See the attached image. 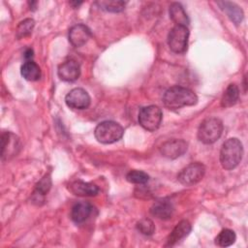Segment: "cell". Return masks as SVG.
<instances>
[{
  "instance_id": "1",
  "label": "cell",
  "mask_w": 248,
  "mask_h": 248,
  "mask_svg": "<svg viewBox=\"0 0 248 248\" xmlns=\"http://www.w3.org/2000/svg\"><path fill=\"white\" fill-rule=\"evenodd\" d=\"M163 103L165 107L170 109H177L183 107L196 105L198 103V97L192 90L175 85L165 92Z\"/></svg>"
},
{
  "instance_id": "2",
  "label": "cell",
  "mask_w": 248,
  "mask_h": 248,
  "mask_svg": "<svg viewBox=\"0 0 248 248\" xmlns=\"http://www.w3.org/2000/svg\"><path fill=\"white\" fill-rule=\"evenodd\" d=\"M243 146L236 138L227 140L220 150V163L225 170H232L238 166L242 159Z\"/></svg>"
},
{
  "instance_id": "3",
  "label": "cell",
  "mask_w": 248,
  "mask_h": 248,
  "mask_svg": "<svg viewBox=\"0 0 248 248\" xmlns=\"http://www.w3.org/2000/svg\"><path fill=\"white\" fill-rule=\"evenodd\" d=\"M222 132V121L216 117H209L200 124L198 129V139L204 144H211L221 137Z\"/></svg>"
},
{
  "instance_id": "4",
  "label": "cell",
  "mask_w": 248,
  "mask_h": 248,
  "mask_svg": "<svg viewBox=\"0 0 248 248\" xmlns=\"http://www.w3.org/2000/svg\"><path fill=\"white\" fill-rule=\"evenodd\" d=\"M124 133L123 127L114 121H103L95 128L96 140L105 144L112 143L119 140Z\"/></svg>"
},
{
  "instance_id": "5",
  "label": "cell",
  "mask_w": 248,
  "mask_h": 248,
  "mask_svg": "<svg viewBox=\"0 0 248 248\" xmlns=\"http://www.w3.org/2000/svg\"><path fill=\"white\" fill-rule=\"evenodd\" d=\"M162 117L163 113L161 108L151 105L140 108L139 112V123L143 129L153 132L159 128L162 122Z\"/></svg>"
},
{
  "instance_id": "6",
  "label": "cell",
  "mask_w": 248,
  "mask_h": 248,
  "mask_svg": "<svg viewBox=\"0 0 248 248\" xmlns=\"http://www.w3.org/2000/svg\"><path fill=\"white\" fill-rule=\"evenodd\" d=\"M189 39V29L187 26L175 25L168 35L170 48L175 53H183L187 49Z\"/></svg>"
},
{
  "instance_id": "7",
  "label": "cell",
  "mask_w": 248,
  "mask_h": 248,
  "mask_svg": "<svg viewBox=\"0 0 248 248\" xmlns=\"http://www.w3.org/2000/svg\"><path fill=\"white\" fill-rule=\"evenodd\" d=\"M205 172V168L202 163L195 162L185 167L177 175L178 181L185 186H192L200 182Z\"/></svg>"
},
{
  "instance_id": "8",
  "label": "cell",
  "mask_w": 248,
  "mask_h": 248,
  "mask_svg": "<svg viewBox=\"0 0 248 248\" xmlns=\"http://www.w3.org/2000/svg\"><path fill=\"white\" fill-rule=\"evenodd\" d=\"M21 148L19 138L12 132H4L1 135V158L3 161L16 156Z\"/></svg>"
},
{
  "instance_id": "9",
  "label": "cell",
  "mask_w": 248,
  "mask_h": 248,
  "mask_svg": "<svg viewBox=\"0 0 248 248\" xmlns=\"http://www.w3.org/2000/svg\"><path fill=\"white\" fill-rule=\"evenodd\" d=\"M89 94L82 88L72 89L65 97L66 105L73 109H84L90 105Z\"/></svg>"
},
{
  "instance_id": "10",
  "label": "cell",
  "mask_w": 248,
  "mask_h": 248,
  "mask_svg": "<svg viewBox=\"0 0 248 248\" xmlns=\"http://www.w3.org/2000/svg\"><path fill=\"white\" fill-rule=\"evenodd\" d=\"M187 146V142L183 140H170L161 145L160 152L166 158L176 159L186 152Z\"/></svg>"
},
{
  "instance_id": "11",
  "label": "cell",
  "mask_w": 248,
  "mask_h": 248,
  "mask_svg": "<svg viewBox=\"0 0 248 248\" xmlns=\"http://www.w3.org/2000/svg\"><path fill=\"white\" fill-rule=\"evenodd\" d=\"M57 74L60 79L64 81H75L80 75L79 64L73 59L67 60L59 65Z\"/></svg>"
},
{
  "instance_id": "12",
  "label": "cell",
  "mask_w": 248,
  "mask_h": 248,
  "mask_svg": "<svg viewBox=\"0 0 248 248\" xmlns=\"http://www.w3.org/2000/svg\"><path fill=\"white\" fill-rule=\"evenodd\" d=\"M90 37L91 31L84 24H76L69 31V42L76 47L85 45Z\"/></svg>"
},
{
  "instance_id": "13",
  "label": "cell",
  "mask_w": 248,
  "mask_h": 248,
  "mask_svg": "<svg viewBox=\"0 0 248 248\" xmlns=\"http://www.w3.org/2000/svg\"><path fill=\"white\" fill-rule=\"evenodd\" d=\"M69 190L71 193L78 197H93L99 193V187L96 184L81 180L70 183Z\"/></svg>"
},
{
  "instance_id": "14",
  "label": "cell",
  "mask_w": 248,
  "mask_h": 248,
  "mask_svg": "<svg viewBox=\"0 0 248 248\" xmlns=\"http://www.w3.org/2000/svg\"><path fill=\"white\" fill-rule=\"evenodd\" d=\"M191 224L187 220L180 221L171 231L170 233L168 240H167V246H172L176 244L179 240L186 237L190 232H191Z\"/></svg>"
},
{
  "instance_id": "15",
  "label": "cell",
  "mask_w": 248,
  "mask_h": 248,
  "mask_svg": "<svg viewBox=\"0 0 248 248\" xmlns=\"http://www.w3.org/2000/svg\"><path fill=\"white\" fill-rule=\"evenodd\" d=\"M173 206L172 204L165 200L155 202L150 207V213L154 217L161 220H168L171 218L173 214Z\"/></svg>"
},
{
  "instance_id": "16",
  "label": "cell",
  "mask_w": 248,
  "mask_h": 248,
  "mask_svg": "<svg viewBox=\"0 0 248 248\" xmlns=\"http://www.w3.org/2000/svg\"><path fill=\"white\" fill-rule=\"evenodd\" d=\"M93 206L87 202H79L71 209V219L76 224L83 223L91 214Z\"/></svg>"
},
{
  "instance_id": "17",
  "label": "cell",
  "mask_w": 248,
  "mask_h": 248,
  "mask_svg": "<svg viewBox=\"0 0 248 248\" xmlns=\"http://www.w3.org/2000/svg\"><path fill=\"white\" fill-rule=\"evenodd\" d=\"M217 4L234 24H239L242 21L244 15L242 9L238 5L229 1H219Z\"/></svg>"
},
{
  "instance_id": "18",
  "label": "cell",
  "mask_w": 248,
  "mask_h": 248,
  "mask_svg": "<svg viewBox=\"0 0 248 248\" xmlns=\"http://www.w3.org/2000/svg\"><path fill=\"white\" fill-rule=\"evenodd\" d=\"M169 14H170V19L175 23V25L187 26L190 22L189 17L180 3H177V2L172 3L170 6Z\"/></svg>"
},
{
  "instance_id": "19",
  "label": "cell",
  "mask_w": 248,
  "mask_h": 248,
  "mask_svg": "<svg viewBox=\"0 0 248 248\" xmlns=\"http://www.w3.org/2000/svg\"><path fill=\"white\" fill-rule=\"evenodd\" d=\"M21 76L29 81H36L41 78V68L33 60L25 61L20 68Z\"/></svg>"
},
{
  "instance_id": "20",
  "label": "cell",
  "mask_w": 248,
  "mask_h": 248,
  "mask_svg": "<svg viewBox=\"0 0 248 248\" xmlns=\"http://www.w3.org/2000/svg\"><path fill=\"white\" fill-rule=\"evenodd\" d=\"M239 98V89L237 85L234 83H231L226 88L222 99H221V106L223 108H230L235 105Z\"/></svg>"
},
{
  "instance_id": "21",
  "label": "cell",
  "mask_w": 248,
  "mask_h": 248,
  "mask_svg": "<svg viewBox=\"0 0 248 248\" xmlns=\"http://www.w3.org/2000/svg\"><path fill=\"white\" fill-rule=\"evenodd\" d=\"M236 235L233 231L230 229L222 230L215 237V244L220 247H228L234 243Z\"/></svg>"
},
{
  "instance_id": "22",
  "label": "cell",
  "mask_w": 248,
  "mask_h": 248,
  "mask_svg": "<svg viewBox=\"0 0 248 248\" xmlns=\"http://www.w3.org/2000/svg\"><path fill=\"white\" fill-rule=\"evenodd\" d=\"M51 179L48 174H46L36 185V189L33 193V197L35 198V202L41 201V198L44 197L50 189Z\"/></svg>"
},
{
  "instance_id": "23",
  "label": "cell",
  "mask_w": 248,
  "mask_h": 248,
  "mask_svg": "<svg viewBox=\"0 0 248 248\" xmlns=\"http://www.w3.org/2000/svg\"><path fill=\"white\" fill-rule=\"evenodd\" d=\"M96 4L100 9L109 12V13H119L125 9L126 3L120 0H110V1H98Z\"/></svg>"
},
{
  "instance_id": "24",
  "label": "cell",
  "mask_w": 248,
  "mask_h": 248,
  "mask_svg": "<svg viewBox=\"0 0 248 248\" xmlns=\"http://www.w3.org/2000/svg\"><path fill=\"white\" fill-rule=\"evenodd\" d=\"M35 26V21L32 18H26L19 22L16 28V38L21 39L26 36H29L32 33V30Z\"/></svg>"
},
{
  "instance_id": "25",
  "label": "cell",
  "mask_w": 248,
  "mask_h": 248,
  "mask_svg": "<svg viewBox=\"0 0 248 248\" xmlns=\"http://www.w3.org/2000/svg\"><path fill=\"white\" fill-rule=\"evenodd\" d=\"M126 179L130 183L141 185V184H145L149 180V175L142 170H130L126 174Z\"/></svg>"
},
{
  "instance_id": "26",
  "label": "cell",
  "mask_w": 248,
  "mask_h": 248,
  "mask_svg": "<svg viewBox=\"0 0 248 248\" xmlns=\"http://www.w3.org/2000/svg\"><path fill=\"white\" fill-rule=\"evenodd\" d=\"M137 229L140 233L144 235H151L155 231V226L152 220L148 218H143L137 223Z\"/></svg>"
},
{
  "instance_id": "27",
  "label": "cell",
  "mask_w": 248,
  "mask_h": 248,
  "mask_svg": "<svg viewBox=\"0 0 248 248\" xmlns=\"http://www.w3.org/2000/svg\"><path fill=\"white\" fill-rule=\"evenodd\" d=\"M33 49L32 48H27L25 51H24V58L26 59V61L28 60H32L34 54H33Z\"/></svg>"
},
{
  "instance_id": "28",
  "label": "cell",
  "mask_w": 248,
  "mask_h": 248,
  "mask_svg": "<svg viewBox=\"0 0 248 248\" xmlns=\"http://www.w3.org/2000/svg\"><path fill=\"white\" fill-rule=\"evenodd\" d=\"M70 4H71L74 8H78L79 5L82 4V2H77V1H75V2H70Z\"/></svg>"
}]
</instances>
